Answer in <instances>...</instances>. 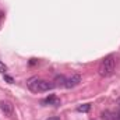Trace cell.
<instances>
[{"label":"cell","instance_id":"cell-1","mask_svg":"<svg viewBox=\"0 0 120 120\" xmlns=\"http://www.w3.org/2000/svg\"><path fill=\"white\" fill-rule=\"evenodd\" d=\"M27 85L35 94H38V92H46V91H50L56 87L53 82H50L48 80H43V78H38V77L30 78L28 82H27Z\"/></svg>","mask_w":120,"mask_h":120},{"label":"cell","instance_id":"cell-2","mask_svg":"<svg viewBox=\"0 0 120 120\" xmlns=\"http://www.w3.org/2000/svg\"><path fill=\"white\" fill-rule=\"evenodd\" d=\"M115 68H116V59L110 55V56H106L105 59L101 60V63L98 66V74L101 77L106 78V77L113 75Z\"/></svg>","mask_w":120,"mask_h":120},{"label":"cell","instance_id":"cell-3","mask_svg":"<svg viewBox=\"0 0 120 120\" xmlns=\"http://www.w3.org/2000/svg\"><path fill=\"white\" fill-rule=\"evenodd\" d=\"M80 82H81V75H80V74H73V75H70V77L66 78L64 87H66V88H74V87H77Z\"/></svg>","mask_w":120,"mask_h":120},{"label":"cell","instance_id":"cell-4","mask_svg":"<svg viewBox=\"0 0 120 120\" xmlns=\"http://www.w3.org/2000/svg\"><path fill=\"white\" fill-rule=\"evenodd\" d=\"M0 109H1V112H3L6 116H8V117H11V116L14 115V106H13V103L8 102V101H1V102H0Z\"/></svg>","mask_w":120,"mask_h":120},{"label":"cell","instance_id":"cell-5","mask_svg":"<svg viewBox=\"0 0 120 120\" xmlns=\"http://www.w3.org/2000/svg\"><path fill=\"white\" fill-rule=\"evenodd\" d=\"M42 103H43V105H52V106H59V105H60V99L57 98V96H55V95H50V96L45 98V99L42 101Z\"/></svg>","mask_w":120,"mask_h":120},{"label":"cell","instance_id":"cell-6","mask_svg":"<svg viewBox=\"0 0 120 120\" xmlns=\"http://www.w3.org/2000/svg\"><path fill=\"white\" fill-rule=\"evenodd\" d=\"M90 109H91V105H88V103H84V105H81V106L77 108V110H78V112H82V113L90 112Z\"/></svg>","mask_w":120,"mask_h":120},{"label":"cell","instance_id":"cell-7","mask_svg":"<svg viewBox=\"0 0 120 120\" xmlns=\"http://www.w3.org/2000/svg\"><path fill=\"white\" fill-rule=\"evenodd\" d=\"M55 81L57 82L56 85H61V87H64V82H66V77H64V75H57Z\"/></svg>","mask_w":120,"mask_h":120},{"label":"cell","instance_id":"cell-8","mask_svg":"<svg viewBox=\"0 0 120 120\" xmlns=\"http://www.w3.org/2000/svg\"><path fill=\"white\" fill-rule=\"evenodd\" d=\"M0 73H1V74H6V73H7V66H6L3 61H0Z\"/></svg>","mask_w":120,"mask_h":120},{"label":"cell","instance_id":"cell-9","mask_svg":"<svg viewBox=\"0 0 120 120\" xmlns=\"http://www.w3.org/2000/svg\"><path fill=\"white\" fill-rule=\"evenodd\" d=\"M102 117H103L105 120H112V116H110V112H108V110L102 113Z\"/></svg>","mask_w":120,"mask_h":120},{"label":"cell","instance_id":"cell-10","mask_svg":"<svg viewBox=\"0 0 120 120\" xmlns=\"http://www.w3.org/2000/svg\"><path fill=\"white\" fill-rule=\"evenodd\" d=\"M4 78H6V80H7V81L10 82V84H13V82H14V80H13V78H11L10 75H6V74H4Z\"/></svg>","mask_w":120,"mask_h":120},{"label":"cell","instance_id":"cell-11","mask_svg":"<svg viewBox=\"0 0 120 120\" xmlns=\"http://www.w3.org/2000/svg\"><path fill=\"white\" fill-rule=\"evenodd\" d=\"M46 120H61V119L57 117V116H52V117H49V119H46Z\"/></svg>","mask_w":120,"mask_h":120},{"label":"cell","instance_id":"cell-12","mask_svg":"<svg viewBox=\"0 0 120 120\" xmlns=\"http://www.w3.org/2000/svg\"><path fill=\"white\" fill-rule=\"evenodd\" d=\"M115 120H120V109H119V112L116 113V116H115Z\"/></svg>","mask_w":120,"mask_h":120},{"label":"cell","instance_id":"cell-13","mask_svg":"<svg viewBox=\"0 0 120 120\" xmlns=\"http://www.w3.org/2000/svg\"><path fill=\"white\" fill-rule=\"evenodd\" d=\"M35 63H36V59H31L30 64H35Z\"/></svg>","mask_w":120,"mask_h":120},{"label":"cell","instance_id":"cell-14","mask_svg":"<svg viewBox=\"0 0 120 120\" xmlns=\"http://www.w3.org/2000/svg\"><path fill=\"white\" fill-rule=\"evenodd\" d=\"M3 17H4V14H3V13L0 11V22H1V20H3Z\"/></svg>","mask_w":120,"mask_h":120}]
</instances>
